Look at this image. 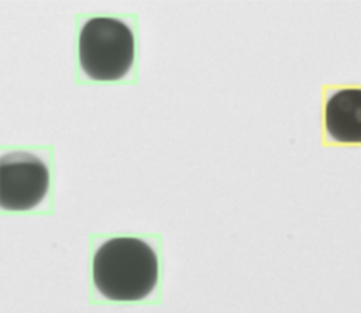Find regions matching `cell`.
Here are the masks:
<instances>
[{
	"label": "cell",
	"instance_id": "4",
	"mask_svg": "<svg viewBox=\"0 0 361 313\" xmlns=\"http://www.w3.org/2000/svg\"><path fill=\"white\" fill-rule=\"evenodd\" d=\"M324 125L333 141L361 144V89L336 90L326 102Z\"/></svg>",
	"mask_w": 361,
	"mask_h": 313
},
{
	"label": "cell",
	"instance_id": "2",
	"mask_svg": "<svg viewBox=\"0 0 361 313\" xmlns=\"http://www.w3.org/2000/svg\"><path fill=\"white\" fill-rule=\"evenodd\" d=\"M134 61V35L114 17H92L79 34V62L93 80L111 82L124 78Z\"/></svg>",
	"mask_w": 361,
	"mask_h": 313
},
{
	"label": "cell",
	"instance_id": "1",
	"mask_svg": "<svg viewBox=\"0 0 361 313\" xmlns=\"http://www.w3.org/2000/svg\"><path fill=\"white\" fill-rule=\"evenodd\" d=\"M157 281V254L141 238L113 237L94 252L93 283L109 300H141L154 290Z\"/></svg>",
	"mask_w": 361,
	"mask_h": 313
},
{
	"label": "cell",
	"instance_id": "3",
	"mask_svg": "<svg viewBox=\"0 0 361 313\" xmlns=\"http://www.w3.org/2000/svg\"><path fill=\"white\" fill-rule=\"evenodd\" d=\"M49 188L47 164L28 151L7 152L0 158V206L25 211L38 206Z\"/></svg>",
	"mask_w": 361,
	"mask_h": 313
}]
</instances>
